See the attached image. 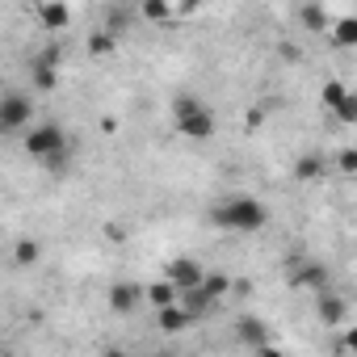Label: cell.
Masks as SVG:
<instances>
[{
  "label": "cell",
  "mask_w": 357,
  "mask_h": 357,
  "mask_svg": "<svg viewBox=\"0 0 357 357\" xmlns=\"http://www.w3.org/2000/svg\"><path fill=\"white\" fill-rule=\"evenodd\" d=\"M336 164H340V172H357V151H353V147H344Z\"/></svg>",
  "instance_id": "22"
},
{
  "label": "cell",
  "mask_w": 357,
  "mask_h": 357,
  "mask_svg": "<svg viewBox=\"0 0 357 357\" xmlns=\"http://www.w3.org/2000/svg\"><path fill=\"white\" fill-rule=\"evenodd\" d=\"M139 303H143V286H135V282H118V286L109 290V307H114L118 315H130Z\"/></svg>",
  "instance_id": "6"
},
{
  "label": "cell",
  "mask_w": 357,
  "mask_h": 357,
  "mask_svg": "<svg viewBox=\"0 0 357 357\" xmlns=\"http://www.w3.org/2000/svg\"><path fill=\"white\" fill-rule=\"evenodd\" d=\"M143 303H151L155 311H164V307H176V286L172 282H151V286H143Z\"/></svg>",
  "instance_id": "8"
},
{
  "label": "cell",
  "mask_w": 357,
  "mask_h": 357,
  "mask_svg": "<svg viewBox=\"0 0 357 357\" xmlns=\"http://www.w3.org/2000/svg\"><path fill=\"white\" fill-rule=\"evenodd\" d=\"M0 357H5V349H0Z\"/></svg>",
  "instance_id": "26"
},
{
  "label": "cell",
  "mask_w": 357,
  "mask_h": 357,
  "mask_svg": "<svg viewBox=\"0 0 357 357\" xmlns=\"http://www.w3.org/2000/svg\"><path fill=\"white\" fill-rule=\"evenodd\" d=\"M298 17H303V26H307V30H324V26H328V13H324L319 5H303V9H298Z\"/></svg>",
  "instance_id": "16"
},
{
  "label": "cell",
  "mask_w": 357,
  "mask_h": 357,
  "mask_svg": "<svg viewBox=\"0 0 357 357\" xmlns=\"http://www.w3.org/2000/svg\"><path fill=\"white\" fill-rule=\"evenodd\" d=\"M332 43H336V47H353V43H357V17H353V13H344V17L336 22Z\"/></svg>",
  "instance_id": "14"
},
{
  "label": "cell",
  "mask_w": 357,
  "mask_h": 357,
  "mask_svg": "<svg viewBox=\"0 0 357 357\" xmlns=\"http://www.w3.org/2000/svg\"><path fill=\"white\" fill-rule=\"evenodd\" d=\"M344 97H349V89H344L340 80H328V84H324V105H328V109H336Z\"/></svg>",
  "instance_id": "17"
},
{
  "label": "cell",
  "mask_w": 357,
  "mask_h": 357,
  "mask_svg": "<svg viewBox=\"0 0 357 357\" xmlns=\"http://www.w3.org/2000/svg\"><path fill=\"white\" fill-rule=\"evenodd\" d=\"M168 13H172L168 0H147V5H143V17H147V22H164Z\"/></svg>",
  "instance_id": "19"
},
{
  "label": "cell",
  "mask_w": 357,
  "mask_h": 357,
  "mask_svg": "<svg viewBox=\"0 0 357 357\" xmlns=\"http://www.w3.org/2000/svg\"><path fill=\"white\" fill-rule=\"evenodd\" d=\"M236 328H240V340H244V344H252V349L269 344V328H265L261 319H240Z\"/></svg>",
  "instance_id": "12"
},
{
  "label": "cell",
  "mask_w": 357,
  "mask_h": 357,
  "mask_svg": "<svg viewBox=\"0 0 357 357\" xmlns=\"http://www.w3.org/2000/svg\"><path fill=\"white\" fill-rule=\"evenodd\" d=\"M34 84H38L43 93H51V89L59 84V68H34Z\"/></svg>",
  "instance_id": "18"
},
{
  "label": "cell",
  "mask_w": 357,
  "mask_h": 357,
  "mask_svg": "<svg viewBox=\"0 0 357 357\" xmlns=\"http://www.w3.org/2000/svg\"><path fill=\"white\" fill-rule=\"evenodd\" d=\"M151 357H181V353H151Z\"/></svg>",
  "instance_id": "24"
},
{
  "label": "cell",
  "mask_w": 357,
  "mask_h": 357,
  "mask_svg": "<svg viewBox=\"0 0 357 357\" xmlns=\"http://www.w3.org/2000/svg\"><path fill=\"white\" fill-rule=\"evenodd\" d=\"M211 219H215L223 231H240V236H248V231H261L269 215H265V206H261L257 198L236 194V198H223V202L211 211Z\"/></svg>",
  "instance_id": "1"
},
{
  "label": "cell",
  "mask_w": 357,
  "mask_h": 357,
  "mask_svg": "<svg viewBox=\"0 0 357 357\" xmlns=\"http://www.w3.org/2000/svg\"><path fill=\"white\" fill-rule=\"evenodd\" d=\"M89 51H93V55H109V51H114V34H109V30H105V34H97V38L89 43Z\"/></svg>",
  "instance_id": "21"
},
{
  "label": "cell",
  "mask_w": 357,
  "mask_h": 357,
  "mask_svg": "<svg viewBox=\"0 0 357 357\" xmlns=\"http://www.w3.org/2000/svg\"><path fill=\"white\" fill-rule=\"evenodd\" d=\"M172 118H176V130L190 135V139H198V143H206V139L215 135V114H211V109H206V101H202V97H194V93L176 97Z\"/></svg>",
  "instance_id": "2"
},
{
  "label": "cell",
  "mask_w": 357,
  "mask_h": 357,
  "mask_svg": "<svg viewBox=\"0 0 357 357\" xmlns=\"http://www.w3.org/2000/svg\"><path fill=\"white\" fill-rule=\"evenodd\" d=\"M34 118V101H26L22 93H5L0 97V135H26Z\"/></svg>",
  "instance_id": "4"
},
{
  "label": "cell",
  "mask_w": 357,
  "mask_h": 357,
  "mask_svg": "<svg viewBox=\"0 0 357 357\" xmlns=\"http://www.w3.org/2000/svg\"><path fill=\"white\" fill-rule=\"evenodd\" d=\"M38 257H43V244H38V240H30V236H22V240H17V248H13L17 269H34V265H38Z\"/></svg>",
  "instance_id": "11"
},
{
  "label": "cell",
  "mask_w": 357,
  "mask_h": 357,
  "mask_svg": "<svg viewBox=\"0 0 357 357\" xmlns=\"http://www.w3.org/2000/svg\"><path fill=\"white\" fill-rule=\"evenodd\" d=\"M38 22L55 34V30H63V26L72 22V9H68V5H38Z\"/></svg>",
  "instance_id": "10"
},
{
  "label": "cell",
  "mask_w": 357,
  "mask_h": 357,
  "mask_svg": "<svg viewBox=\"0 0 357 357\" xmlns=\"http://www.w3.org/2000/svg\"><path fill=\"white\" fill-rule=\"evenodd\" d=\"M155 324H160V332H181V328L194 324V315L181 311V307H164V311H155Z\"/></svg>",
  "instance_id": "9"
},
{
  "label": "cell",
  "mask_w": 357,
  "mask_h": 357,
  "mask_svg": "<svg viewBox=\"0 0 357 357\" xmlns=\"http://www.w3.org/2000/svg\"><path fill=\"white\" fill-rule=\"evenodd\" d=\"M257 357H286V353H282V349H273V344H261V349H257Z\"/></svg>",
  "instance_id": "23"
},
{
  "label": "cell",
  "mask_w": 357,
  "mask_h": 357,
  "mask_svg": "<svg viewBox=\"0 0 357 357\" xmlns=\"http://www.w3.org/2000/svg\"><path fill=\"white\" fill-rule=\"evenodd\" d=\"M202 278H206V269H202V261H194V257H176V261L168 265V273H164V282H172V286H176V294L198 290V286H202Z\"/></svg>",
  "instance_id": "5"
},
{
  "label": "cell",
  "mask_w": 357,
  "mask_h": 357,
  "mask_svg": "<svg viewBox=\"0 0 357 357\" xmlns=\"http://www.w3.org/2000/svg\"><path fill=\"white\" fill-rule=\"evenodd\" d=\"M227 290H231V278H227V273H211V269H206V278H202V294H206L211 303H219V298H227Z\"/></svg>",
  "instance_id": "13"
},
{
  "label": "cell",
  "mask_w": 357,
  "mask_h": 357,
  "mask_svg": "<svg viewBox=\"0 0 357 357\" xmlns=\"http://www.w3.org/2000/svg\"><path fill=\"white\" fill-rule=\"evenodd\" d=\"M319 172H324V155H303V160L294 164V176H298V181H315Z\"/></svg>",
  "instance_id": "15"
},
{
  "label": "cell",
  "mask_w": 357,
  "mask_h": 357,
  "mask_svg": "<svg viewBox=\"0 0 357 357\" xmlns=\"http://www.w3.org/2000/svg\"><path fill=\"white\" fill-rule=\"evenodd\" d=\"M336 118H340L344 126H353V122H357V97H353V93H349V97L336 105Z\"/></svg>",
  "instance_id": "20"
},
{
  "label": "cell",
  "mask_w": 357,
  "mask_h": 357,
  "mask_svg": "<svg viewBox=\"0 0 357 357\" xmlns=\"http://www.w3.org/2000/svg\"><path fill=\"white\" fill-rule=\"evenodd\" d=\"M68 147V130L59 126V122H43V126H30L26 130V151L34 155V160H51L55 151H63Z\"/></svg>",
  "instance_id": "3"
},
{
  "label": "cell",
  "mask_w": 357,
  "mask_h": 357,
  "mask_svg": "<svg viewBox=\"0 0 357 357\" xmlns=\"http://www.w3.org/2000/svg\"><path fill=\"white\" fill-rule=\"evenodd\" d=\"M319 319L332 328V324H344L349 319V303L340 298V294H332V290H319Z\"/></svg>",
  "instance_id": "7"
},
{
  "label": "cell",
  "mask_w": 357,
  "mask_h": 357,
  "mask_svg": "<svg viewBox=\"0 0 357 357\" xmlns=\"http://www.w3.org/2000/svg\"><path fill=\"white\" fill-rule=\"evenodd\" d=\"M105 357H126V353H118V349H109V353H105Z\"/></svg>",
  "instance_id": "25"
}]
</instances>
